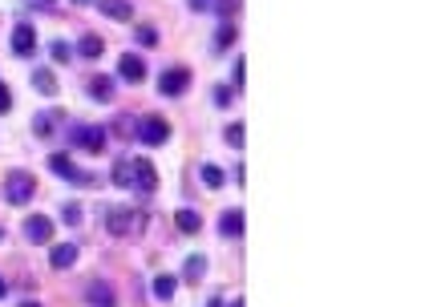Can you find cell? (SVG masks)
<instances>
[{
  "mask_svg": "<svg viewBox=\"0 0 433 307\" xmlns=\"http://www.w3.org/2000/svg\"><path fill=\"white\" fill-rule=\"evenodd\" d=\"M113 186L150 194L158 186V170H154V162H146V158H122L113 166Z\"/></svg>",
  "mask_w": 433,
  "mask_h": 307,
  "instance_id": "cell-1",
  "label": "cell"
},
{
  "mask_svg": "<svg viewBox=\"0 0 433 307\" xmlns=\"http://www.w3.org/2000/svg\"><path fill=\"white\" fill-rule=\"evenodd\" d=\"M106 230H110L113 239L146 230V214H138V210H130V207H110L106 210Z\"/></svg>",
  "mask_w": 433,
  "mask_h": 307,
  "instance_id": "cell-2",
  "label": "cell"
},
{
  "mask_svg": "<svg viewBox=\"0 0 433 307\" xmlns=\"http://www.w3.org/2000/svg\"><path fill=\"white\" fill-rule=\"evenodd\" d=\"M32 194H37V178L29 170H13V174L4 178V202H13V207H29Z\"/></svg>",
  "mask_w": 433,
  "mask_h": 307,
  "instance_id": "cell-3",
  "label": "cell"
},
{
  "mask_svg": "<svg viewBox=\"0 0 433 307\" xmlns=\"http://www.w3.org/2000/svg\"><path fill=\"white\" fill-rule=\"evenodd\" d=\"M134 138L142 145H162L170 138V122L166 117H142V122H134Z\"/></svg>",
  "mask_w": 433,
  "mask_h": 307,
  "instance_id": "cell-4",
  "label": "cell"
},
{
  "mask_svg": "<svg viewBox=\"0 0 433 307\" xmlns=\"http://www.w3.org/2000/svg\"><path fill=\"white\" fill-rule=\"evenodd\" d=\"M69 142L85 150V154H101L106 150V129L101 126H73L69 129Z\"/></svg>",
  "mask_w": 433,
  "mask_h": 307,
  "instance_id": "cell-5",
  "label": "cell"
},
{
  "mask_svg": "<svg viewBox=\"0 0 433 307\" xmlns=\"http://www.w3.org/2000/svg\"><path fill=\"white\" fill-rule=\"evenodd\" d=\"M191 85V69H166L158 77V93L162 97H182Z\"/></svg>",
  "mask_w": 433,
  "mask_h": 307,
  "instance_id": "cell-6",
  "label": "cell"
},
{
  "mask_svg": "<svg viewBox=\"0 0 433 307\" xmlns=\"http://www.w3.org/2000/svg\"><path fill=\"white\" fill-rule=\"evenodd\" d=\"M32 53H37V29L29 20H20L13 29V57H32Z\"/></svg>",
  "mask_w": 433,
  "mask_h": 307,
  "instance_id": "cell-7",
  "label": "cell"
},
{
  "mask_svg": "<svg viewBox=\"0 0 433 307\" xmlns=\"http://www.w3.org/2000/svg\"><path fill=\"white\" fill-rule=\"evenodd\" d=\"M25 239L37 242V247L53 242V218H45V214H32V218H25Z\"/></svg>",
  "mask_w": 433,
  "mask_h": 307,
  "instance_id": "cell-8",
  "label": "cell"
},
{
  "mask_svg": "<svg viewBox=\"0 0 433 307\" xmlns=\"http://www.w3.org/2000/svg\"><path fill=\"white\" fill-rule=\"evenodd\" d=\"M49 166H53V174H61L65 182H73V186H85V182H89V174H85V170H77V166L65 158V154H53V158H49Z\"/></svg>",
  "mask_w": 433,
  "mask_h": 307,
  "instance_id": "cell-9",
  "label": "cell"
},
{
  "mask_svg": "<svg viewBox=\"0 0 433 307\" xmlns=\"http://www.w3.org/2000/svg\"><path fill=\"white\" fill-rule=\"evenodd\" d=\"M118 77L130 81V85H142L146 81V61L142 57H134V53H126V57L118 61Z\"/></svg>",
  "mask_w": 433,
  "mask_h": 307,
  "instance_id": "cell-10",
  "label": "cell"
},
{
  "mask_svg": "<svg viewBox=\"0 0 433 307\" xmlns=\"http://www.w3.org/2000/svg\"><path fill=\"white\" fill-rule=\"evenodd\" d=\"M85 299H89V307H118V295H113V287L106 279H94L85 287Z\"/></svg>",
  "mask_w": 433,
  "mask_h": 307,
  "instance_id": "cell-11",
  "label": "cell"
},
{
  "mask_svg": "<svg viewBox=\"0 0 433 307\" xmlns=\"http://www.w3.org/2000/svg\"><path fill=\"white\" fill-rule=\"evenodd\" d=\"M49 263H53L57 271H69V267L77 263V242H57V247L49 251Z\"/></svg>",
  "mask_w": 433,
  "mask_h": 307,
  "instance_id": "cell-12",
  "label": "cell"
},
{
  "mask_svg": "<svg viewBox=\"0 0 433 307\" xmlns=\"http://www.w3.org/2000/svg\"><path fill=\"white\" fill-rule=\"evenodd\" d=\"M101 16H110V20H134V4L130 0H94Z\"/></svg>",
  "mask_w": 433,
  "mask_h": 307,
  "instance_id": "cell-13",
  "label": "cell"
},
{
  "mask_svg": "<svg viewBox=\"0 0 433 307\" xmlns=\"http://www.w3.org/2000/svg\"><path fill=\"white\" fill-rule=\"evenodd\" d=\"M219 235H223V239H239L243 235V210H223V214H219Z\"/></svg>",
  "mask_w": 433,
  "mask_h": 307,
  "instance_id": "cell-14",
  "label": "cell"
},
{
  "mask_svg": "<svg viewBox=\"0 0 433 307\" xmlns=\"http://www.w3.org/2000/svg\"><path fill=\"white\" fill-rule=\"evenodd\" d=\"M73 53H77L81 61H97V57L106 53V45H101V37H81V41H77V48H73Z\"/></svg>",
  "mask_w": 433,
  "mask_h": 307,
  "instance_id": "cell-15",
  "label": "cell"
},
{
  "mask_svg": "<svg viewBox=\"0 0 433 307\" xmlns=\"http://www.w3.org/2000/svg\"><path fill=\"white\" fill-rule=\"evenodd\" d=\"M32 89H37V93H45V97H53V93H57V77H53L49 69H32Z\"/></svg>",
  "mask_w": 433,
  "mask_h": 307,
  "instance_id": "cell-16",
  "label": "cell"
},
{
  "mask_svg": "<svg viewBox=\"0 0 433 307\" xmlns=\"http://www.w3.org/2000/svg\"><path fill=\"white\" fill-rule=\"evenodd\" d=\"M175 223H178V230H182V235H199V230H203V218H199L194 210H178Z\"/></svg>",
  "mask_w": 433,
  "mask_h": 307,
  "instance_id": "cell-17",
  "label": "cell"
},
{
  "mask_svg": "<svg viewBox=\"0 0 433 307\" xmlns=\"http://www.w3.org/2000/svg\"><path fill=\"white\" fill-rule=\"evenodd\" d=\"M199 178H203V186H207V190H219V186H223V170H219V166H211V162L199 166Z\"/></svg>",
  "mask_w": 433,
  "mask_h": 307,
  "instance_id": "cell-18",
  "label": "cell"
},
{
  "mask_svg": "<svg viewBox=\"0 0 433 307\" xmlns=\"http://www.w3.org/2000/svg\"><path fill=\"white\" fill-rule=\"evenodd\" d=\"M89 97H94V101H110L113 97V77H94L89 81Z\"/></svg>",
  "mask_w": 433,
  "mask_h": 307,
  "instance_id": "cell-19",
  "label": "cell"
},
{
  "mask_svg": "<svg viewBox=\"0 0 433 307\" xmlns=\"http://www.w3.org/2000/svg\"><path fill=\"white\" fill-rule=\"evenodd\" d=\"M203 271H207V255H191L187 259V267H182V279L194 283V279H203Z\"/></svg>",
  "mask_w": 433,
  "mask_h": 307,
  "instance_id": "cell-20",
  "label": "cell"
},
{
  "mask_svg": "<svg viewBox=\"0 0 433 307\" xmlns=\"http://www.w3.org/2000/svg\"><path fill=\"white\" fill-rule=\"evenodd\" d=\"M175 287H178L175 275H158V279H154V295H158L162 303H166V299H175Z\"/></svg>",
  "mask_w": 433,
  "mask_h": 307,
  "instance_id": "cell-21",
  "label": "cell"
},
{
  "mask_svg": "<svg viewBox=\"0 0 433 307\" xmlns=\"http://www.w3.org/2000/svg\"><path fill=\"white\" fill-rule=\"evenodd\" d=\"M53 122H57V113H37V117H32V129H37V133H53Z\"/></svg>",
  "mask_w": 433,
  "mask_h": 307,
  "instance_id": "cell-22",
  "label": "cell"
},
{
  "mask_svg": "<svg viewBox=\"0 0 433 307\" xmlns=\"http://www.w3.org/2000/svg\"><path fill=\"white\" fill-rule=\"evenodd\" d=\"M227 145H235V150H243V138H247V133H243V126H227Z\"/></svg>",
  "mask_w": 433,
  "mask_h": 307,
  "instance_id": "cell-23",
  "label": "cell"
},
{
  "mask_svg": "<svg viewBox=\"0 0 433 307\" xmlns=\"http://www.w3.org/2000/svg\"><path fill=\"white\" fill-rule=\"evenodd\" d=\"M231 85H215V105H219V110H227V105H231Z\"/></svg>",
  "mask_w": 433,
  "mask_h": 307,
  "instance_id": "cell-24",
  "label": "cell"
},
{
  "mask_svg": "<svg viewBox=\"0 0 433 307\" xmlns=\"http://www.w3.org/2000/svg\"><path fill=\"white\" fill-rule=\"evenodd\" d=\"M231 41H235V25L227 20L223 29H219V37H215V45H219V48H227V45H231Z\"/></svg>",
  "mask_w": 433,
  "mask_h": 307,
  "instance_id": "cell-25",
  "label": "cell"
},
{
  "mask_svg": "<svg viewBox=\"0 0 433 307\" xmlns=\"http://www.w3.org/2000/svg\"><path fill=\"white\" fill-rule=\"evenodd\" d=\"M134 37H138V45H158V32H154V29H146V25H142L138 32H134Z\"/></svg>",
  "mask_w": 433,
  "mask_h": 307,
  "instance_id": "cell-26",
  "label": "cell"
},
{
  "mask_svg": "<svg viewBox=\"0 0 433 307\" xmlns=\"http://www.w3.org/2000/svg\"><path fill=\"white\" fill-rule=\"evenodd\" d=\"M49 48H53V57H57V61H73V57H69L73 48L65 45V41H53V45H49Z\"/></svg>",
  "mask_w": 433,
  "mask_h": 307,
  "instance_id": "cell-27",
  "label": "cell"
},
{
  "mask_svg": "<svg viewBox=\"0 0 433 307\" xmlns=\"http://www.w3.org/2000/svg\"><path fill=\"white\" fill-rule=\"evenodd\" d=\"M65 223H69V226L81 223V207H77V202H69V207H65Z\"/></svg>",
  "mask_w": 433,
  "mask_h": 307,
  "instance_id": "cell-28",
  "label": "cell"
},
{
  "mask_svg": "<svg viewBox=\"0 0 433 307\" xmlns=\"http://www.w3.org/2000/svg\"><path fill=\"white\" fill-rule=\"evenodd\" d=\"M8 110H13V89L0 85V113H8Z\"/></svg>",
  "mask_w": 433,
  "mask_h": 307,
  "instance_id": "cell-29",
  "label": "cell"
},
{
  "mask_svg": "<svg viewBox=\"0 0 433 307\" xmlns=\"http://www.w3.org/2000/svg\"><path fill=\"white\" fill-rule=\"evenodd\" d=\"M243 73H247V69H243V57H239V61H235V69H231V77H235V85H239V89H243Z\"/></svg>",
  "mask_w": 433,
  "mask_h": 307,
  "instance_id": "cell-30",
  "label": "cell"
},
{
  "mask_svg": "<svg viewBox=\"0 0 433 307\" xmlns=\"http://www.w3.org/2000/svg\"><path fill=\"white\" fill-rule=\"evenodd\" d=\"M191 8H199V13H203V8H211V0H191Z\"/></svg>",
  "mask_w": 433,
  "mask_h": 307,
  "instance_id": "cell-31",
  "label": "cell"
},
{
  "mask_svg": "<svg viewBox=\"0 0 433 307\" xmlns=\"http://www.w3.org/2000/svg\"><path fill=\"white\" fill-rule=\"evenodd\" d=\"M4 295H8V283H4V279H0V299H4Z\"/></svg>",
  "mask_w": 433,
  "mask_h": 307,
  "instance_id": "cell-32",
  "label": "cell"
},
{
  "mask_svg": "<svg viewBox=\"0 0 433 307\" xmlns=\"http://www.w3.org/2000/svg\"><path fill=\"white\" fill-rule=\"evenodd\" d=\"M20 307H41V303H37V299H25V303H20Z\"/></svg>",
  "mask_w": 433,
  "mask_h": 307,
  "instance_id": "cell-33",
  "label": "cell"
},
{
  "mask_svg": "<svg viewBox=\"0 0 433 307\" xmlns=\"http://www.w3.org/2000/svg\"><path fill=\"white\" fill-rule=\"evenodd\" d=\"M73 4H94V0H73Z\"/></svg>",
  "mask_w": 433,
  "mask_h": 307,
  "instance_id": "cell-34",
  "label": "cell"
},
{
  "mask_svg": "<svg viewBox=\"0 0 433 307\" xmlns=\"http://www.w3.org/2000/svg\"><path fill=\"white\" fill-rule=\"evenodd\" d=\"M231 307H243V299H235V303H231Z\"/></svg>",
  "mask_w": 433,
  "mask_h": 307,
  "instance_id": "cell-35",
  "label": "cell"
},
{
  "mask_svg": "<svg viewBox=\"0 0 433 307\" xmlns=\"http://www.w3.org/2000/svg\"><path fill=\"white\" fill-rule=\"evenodd\" d=\"M41 4H53V0H41Z\"/></svg>",
  "mask_w": 433,
  "mask_h": 307,
  "instance_id": "cell-36",
  "label": "cell"
},
{
  "mask_svg": "<svg viewBox=\"0 0 433 307\" xmlns=\"http://www.w3.org/2000/svg\"><path fill=\"white\" fill-rule=\"evenodd\" d=\"M0 235H4V230H0Z\"/></svg>",
  "mask_w": 433,
  "mask_h": 307,
  "instance_id": "cell-37",
  "label": "cell"
}]
</instances>
